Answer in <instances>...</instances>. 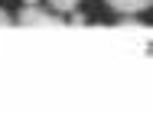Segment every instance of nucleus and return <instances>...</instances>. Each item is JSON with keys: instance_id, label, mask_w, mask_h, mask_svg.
<instances>
[{"instance_id": "nucleus-1", "label": "nucleus", "mask_w": 153, "mask_h": 127, "mask_svg": "<svg viewBox=\"0 0 153 127\" xmlns=\"http://www.w3.org/2000/svg\"><path fill=\"white\" fill-rule=\"evenodd\" d=\"M16 23L20 26H62L65 20H62V13H49V10H39L36 3H26L23 10H20V16H16Z\"/></svg>"}, {"instance_id": "nucleus-2", "label": "nucleus", "mask_w": 153, "mask_h": 127, "mask_svg": "<svg viewBox=\"0 0 153 127\" xmlns=\"http://www.w3.org/2000/svg\"><path fill=\"white\" fill-rule=\"evenodd\" d=\"M114 13H140V10H147L153 0H104Z\"/></svg>"}, {"instance_id": "nucleus-3", "label": "nucleus", "mask_w": 153, "mask_h": 127, "mask_svg": "<svg viewBox=\"0 0 153 127\" xmlns=\"http://www.w3.org/2000/svg\"><path fill=\"white\" fill-rule=\"evenodd\" d=\"M114 30H143V26H140L137 13H121V20L114 23Z\"/></svg>"}, {"instance_id": "nucleus-4", "label": "nucleus", "mask_w": 153, "mask_h": 127, "mask_svg": "<svg viewBox=\"0 0 153 127\" xmlns=\"http://www.w3.org/2000/svg\"><path fill=\"white\" fill-rule=\"evenodd\" d=\"M52 3V10H59V13H75V7H78V0H49Z\"/></svg>"}, {"instance_id": "nucleus-5", "label": "nucleus", "mask_w": 153, "mask_h": 127, "mask_svg": "<svg viewBox=\"0 0 153 127\" xmlns=\"http://www.w3.org/2000/svg\"><path fill=\"white\" fill-rule=\"evenodd\" d=\"M10 23H13V16H10L7 10H0V26H10Z\"/></svg>"}, {"instance_id": "nucleus-6", "label": "nucleus", "mask_w": 153, "mask_h": 127, "mask_svg": "<svg viewBox=\"0 0 153 127\" xmlns=\"http://www.w3.org/2000/svg\"><path fill=\"white\" fill-rule=\"evenodd\" d=\"M72 26H85V16L82 13H72Z\"/></svg>"}, {"instance_id": "nucleus-7", "label": "nucleus", "mask_w": 153, "mask_h": 127, "mask_svg": "<svg viewBox=\"0 0 153 127\" xmlns=\"http://www.w3.org/2000/svg\"><path fill=\"white\" fill-rule=\"evenodd\" d=\"M26 3H39V0H26Z\"/></svg>"}]
</instances>
